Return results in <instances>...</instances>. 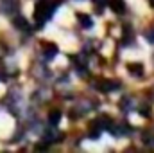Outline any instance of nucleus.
Instances as JSON below:
<instances>
[{
	"mask_svg": "<svg viewBox=\"0 0 154 153\" xmlns=\"http://www.w3.org/2000/svg\"><path fill=\"white\" fill-rule=\"evenodd\" d=\"M59 4H61L59 0H43V2H39L38 5H36V9H34V20H36V24H38L39 27L54 15V11L57 9Z\"/></svg>",
	"mask_w": 154,
	"mask_h": 153,
	"instance_id": "1",
	"label": "nucleus"
},
{
	"mask_svg": "<svg viewBox=\"0 0 154 153\" xmlns=\"http://www.w3.org/2000/svg\"><path fill=\"white\" fill-rule=\"evenodd\" d=\"M118 86L120 85L116 81H111V79H97V83H95V88L100 92H113Z\"/></svg>",
	"mask_w": 154,
	"mask_h": 153,
	"instance_id": "2",
	"label": "nucleus"
},
{
	"mask_svg": "<svg viewBox=\"0 0 154 153\" xmlns=\"http://www.w3.org/2000/svg\"><path fill=\"white\" fill-rule=\"evenodd\" d=\"M16 7H18V0H0V9H2V13H5V15L14 13Z\"/></svg>",
	"mask_w": 154,
	"mask_h": 153,
	"instance_id": "3",
	"label": "nucleus"
},
{
	"mask_svg": "<svg viewBox=\"0 0 154 153\" xmlns=\"http://www.w3.org/2000/svg\"><path fill=\"white\" fill-rule=\"evenodd\" d=\"M108 4L113 9V13H116V15H124L125 13V2L124 0H109Z\"/></svg>",
	"mask_w": 154,
	"mask_h": 153,
	"instance_id": "4",
	"label": "nucleus"
},
{
	"mask_svg": "<svg viewBox=\"0 0 154 153\" xmlns=\"http://www.w3.org/2000/svg\"><path fill=\"white\" fill-rule=\"evenodd\" d=\"M77 20H79L81 27H84V29H91V27H93V20H91L88 15H82V13H79V15H77Z\"/></svg>",
	"mask_w": 154,
	"mask_h": 153,
	"instance_id": "5",
	"label": "nucleus"
},
{
	"mask_svg": "<svg viewBox=\"0 0 154 153\" xmlns=\"http://www.w3.org/2000/svg\"><path fill=\"white\" fill-rule=\"evenodd\" d=\"M43 52H45V58H47V60H52V58L56 56V52H57V45H54V43H45V45H43Z\"/></svg>",
	"mask_w": 154,
	"mask_h": 153,
	"instance_id": "6",
	"label": "nucleus"
},
{
	"mask_svg": "<svg viewBox=\"0 0 154 153\" xmlns=\"http://www.w3.org/2000/svg\"><path fill=\"white\" fill-rule=\"evenodd\" d=\"M127 70L133 76H143V65L142 63H127Z\"/></svg>",
	"mask_w": 154,
	"mask_h": 153,
	"instance_id": "7",
	"label": "nucleus"
},
{
	"mask_svg": "<svg viewBox=\"0 0 154 153\" xmlns=\"http://www.w3.org/2000/svg\"><path fill=\"white\" fill-rule=\"evenodd\" d=\"M61 137H63V133H57V132H45V135H43L45 142H59Z\"/></svg>",
	"mask_w": 154,
	"mask_h": 153,
	"instance_id": "8",
	"label": "nucleus"
},
{
	"mask_svg": "<svg viewBox=\"0 0 154 153\" xmlns=\"http://www.w3.org/2000/svg\"><path fill=\"white\" fill-rule=\"evenodd\" d=\"M13 25H14L16 29H22V31H29V24H27V20H25L23 16H16V18L13 20Z\"/></svg>",
	"mask_w": 154,
	"mask_h": 153,
	"instance_id": "9",
	"label": "nucleus"
},
{
	"mask_svg": "<svg viewBox=\"0 0 154 153\" xmlns=\"http://www.w3.org/2000/svg\"><path fill=\"white\" fill-rule=\"evenodd\" d=\"M59 121H61V110H52L48 114V124L50 126H56Z\"/></svg>",
	"mask_w": 154,
	"mask_h": 153,
	"instance_id": "10",
	"label": "nucleus"
},
{
	"mask_svg": "<svg viewBox=\"0 0 154 153\" xmlns=\"http://www.w3.org/2000/svg\"><path fill=\"white\" fill-rule=\"evenodd\" d=\"M108 2H109V0H95V7H97V13H102V11H104V7L108 5Z\"/></svg>",
	"mask_w": 154,
	"mask_h": 153,
	"instance_id": "11",
	"label": "nucleus"
},
{
	"mask_svg": "<svg viewBox=\"0 0 154 153\" xmlns=\"http://www.w3.org/2000/svg\"><path fill=\"white\" fill-rule=\"evenodd\" d=\"M140 114L143 115V117H151V108L149 106H142L140 108Z\"/></svg>",
	"mask_w": 154,
	"mask_h": 153,
	"instance_id": "12",
	"label": "nucleus"
},
{
	"mask_svg": "<svg viewBox=\"0 0 154 153\" xmlns=\"http://www.w3.org/2000/svg\"><path fill=\"white\" fill-rule=\"evenodd\" d=\"M5 56H7V47H5L4 43H0V60L5 58Z\"/></svg>",
	"mask_w": 154,
	"mask_h": 153,
	"instance_id": "13",
	"label": "nucleus"
},
{
	"mask_svg": "<svg viewBox=\"0 0 154 153\" xmlns=\"http://www.w3.org/2000/svg\"><path fill=\"white\" fill-rule=\"evenodd\" d=\"M147 40H149L151 43H154V29H151V31L147 33Z\"/></svg>",
	"mask_w": 154,
	"mask_h": 153,
	"instance_id": "14",
	"label": "nucleus"
},
{
	"mask_svg": "<svg viewBox=\"0 0 154 153\" xmlns=\"http://www.w3.org/2000/svg\"><path fill=\"white\" fill-rule=\"evenodd\" d=\"M47 148H48L47 142H39V144H36V150H47Z\"/></svg>",
	"mask_w": 154,
	"mask_h": 153,
	"instance_id": "15",
	"label": "nucleus"
},
{
	"mask_svg": "<svg viewBox=\"0 0 154 153\" xmlns=\"http://www.w3.org/2000/svg\"><path fill=\"white\" fill-rule=\"evenodd\" d=\"M5 79H7V77H5V74H2V72H0V81H5Z\"/></svg>",
	"mask_w": 154,
	"mask_h": 153,
	"instance_id": "16",
	"label": "nucleus"
},
{
	"mask_svg": "<svg viewBox=\"0 0 154 153\" xmlns=\"http://www.w3.org/2000/svg\"><path fill=\"white\" fill-rule=\"evenodd\" d=\"M149 2H151V5H152V7H154V0H149Z\"/></svg>",
	"mask_w": 154,
	"mask_h": 153,
	"instance_id": "17",
	"label": "nucleus"
}]
</instances>
